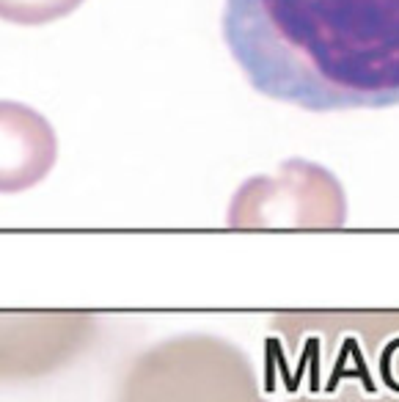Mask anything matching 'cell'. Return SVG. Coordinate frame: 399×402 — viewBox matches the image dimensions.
Returning a JSON list of instances; mask_svg holds the SVG:
<instances>
[{
	"label": "cell",
	"instance_id": "3957f363",
	"mask_svg": "<svg viewBox=\"0 0 399 402\" xmlns=\"http://www.w3.org/2000/svg\"><path fill=\"white\" fill-rule=\"evenodd\" d=\"M347 190L330 168L289 157L276 174L248 177L226 209L232 229H342Z\"/></svg>",
	"mask_w": 399,
	"mask_h": 402
},
{
	"label": "cell",
	"instance_id": "6da1fadb",
	"mask_svg": "<svg viewBox=\"0 0 399 402\" xmlns=\"http://www.w3.org/2000/svg\"><path fill=\"white\" fill-rule=\"evenodd\" d=\"M250 89L311 113L399 105V0H226Z\"/></svg>",
	"mask_w": 399,
	"mask_h": 402
},
{
	"label": "cell",
	"instance_id": "5b68a950",
	"mask_svg": "<svg viewBox=\"0 0 399 402\" xmlns=\"http://www.w3.org/2000/svg\"><path fill=\"white\" fill-rule=\"evenodd\" d=\"M86 0H0V19L14 25H47L69 17Z\"/></svg>",
	"mask_w": 399,
	"mask_h": 402
},
{
	"label": "cell",
	"instance_id": "7a4b0ae2",
	"mask_svg": "<svg viewBox=\"0 0 399 402\" xmlns=\"http://www.w3.org/2000/svg\"><path fill=\"white\" fill-rule=\"evenodd\" d=\"M267 361L292 397L399 402V311H306L270 323Z\"/></svg>",
	"mask_w": 399,
	"mask_h": 402
},
{
	"label": "cell",
	"instance_id": "277c9868",
	"mask_svg": "<svg viewBox=\"0 0 399 402\" xmlns=\"http://www.w3.org/2000/svg\"><path fill=\"white\" fill-rule=\"evenodd\" d=\"M58 160L55 130L36 108L0 99V193L31 190Z\"/></svg>",
	"mask_w": 399,
	"mask_h": 402
}]
</instances>
